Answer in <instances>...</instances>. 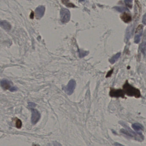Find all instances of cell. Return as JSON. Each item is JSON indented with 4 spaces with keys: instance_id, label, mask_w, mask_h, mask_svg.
<instances>
[{
    "instance_id": "cell-1",
    "label": "cell",
    "mask_w": 146,
    "mask_h": 146,
    "mask_svg": "<svg viewBox=\"0 0 146 146\" xmlns=\"http://www.w3.org/2000/svg\"><path fill=\"white\" fill-rule=\"evenodd\" d=\"M123 89L125 94H126L128 96H135L137 98L141 97L140 90L129 84L127 81L123 86Z\"/></svg>"
},
{
    "instance_id": "cell-2",
    "label": "cell",
    "mask_w": 146,
    "mask_h": 146,
    "mask_svg": "<svg viewBox=\"0 0 146 146\" xmlns=\"http://www.w3.org/2000/svg\"><path fill=\"white\" fill-rule=\"evenodd\" d=\"M120 123L122 125H123V126H124V127L125 128V129H122L120 130L121 133L124 134L125 135L130 137H134V138H136V139H137L138 141H140L139 138H138V137H141V138L143 140L144 137H143V135L140 132V133H137L136 134V133H135L134 131H132L131 129L130 128L128 127L123 122H121V123Z\"/></svg>"
},
{
    "instance_id": "cell-3",
    "label": "cell",
    "mask_w": 146,
    "mask_h": 146,
    "mask_svg": "<svg viewBox=\"0 0 146 146\" xmlns=\"http://www.w3.org/2000/svg\"><path fill=\"white\" fill-rule=\"evenodd\" d=\"M60 20L63 23H68L70 19V11L66 8H63L60 12Z\"/></svg>"
},
{
    "instance_id": "cell-4",
    "label": "cell",
    "mask_w": 146,
    "mask_h": 146,
    "mask_svg": "<svg viewBox=\"0 0 146 146\" xmlns=\"http://www.w3.org/2000/svg\"><path fill=\"white\" fill-rule=\"evenodd\" d=\"M76 86V82L74 80H71L66 87L63 88L65 93L69 95L72 94Z\"/></svg>"
},
{
    "instance_id": "cell-5",
    "label": "cell",
    "mask_w": 146,
    "mask_h": 146,
    "mask_svg": "<svg viewBox=\"0 0 146 146\" xmlns=\"http://www.w3.org/2000/svg\"><path fill=\"white\" fill-rule=\"evenodd\" d=\"M110 96L112 97H122L124 98H125V93L122 90L111 88L110 92Z\"/></svg>"
},
{
    "instance_id": "cell-6",
    "label": "cell",
    "mask_w": 146,
    "mask_h": 146,
    "mask_svg": "<svg viewBox=\"0 0 146 146\" xmlns=\"http://www.w3.org/2000/svg\"><path fill=\"white\" fill-rule=\"evenodd\" d=\"M32 111V117L31 122L33 124H35L40 118L41 115L39 112L35 109H31Z\"/></svg>"
},
{
    "instance_id": "cell-7",
    "label": "cell",
    "mask_w": 146,
    "mask_h": 146,
    "mask_svg": "<svg viewBox=\"0 0 146 146\" xmlns=\"http://www.w3.org/2000/svg\"><path fill=\"white\" fill-rule=\"evenodd\" d=\"M45 11V7L43 6H40L36 9L35 11L36 19H40L43 17Z\"/></svg>"
},
{
    "instance_id": "cell-8",
    "label": "cell",
    "mask_w": 146,
    "mask_h": 146,
    "mask_svg": "<svg viewBox=\"0 0 146 146\" xmlns=\"http://www.w3.org/2000/svg\"><path fill=\"white\" fill-rule=\"evenodd\" d=\"M143 26L141 25H139L137 29L136 33L138 34L136 35L135 37V43H138L140 41L141 36L142 35Z\"/></svg>"
},
{
    "instance_id": "cell-9",
    "label": "cell",
    "mask_w": 146,
    "mask_h": 146,
    "mask_svg": "<svg viewBox=\"0 0 146 146\" xmlns=\"http://www.w3.org/2000/svg\"><path fill=\"white\" fill-rule=\"evenodd\" d=\"M1 87L5 90H9L13 87L11 82L7 79H4L1 82Z\"/></svg>"
},
{
    "instance_id": "cell-10",
    "label": "cell",
    "mask_w": 146,
    "mask_h": 146,
    "mask_svg": "<svg viewBox=\"0 0 146 146\" xmlns=\"http://www.w3.org/2000/svg\"><path fill=\"white\" fill-rule=\"evenodd\" d=\"M121 19L125 23H129L130 22L131 20V17L130 14L127 13H123L121 15Z\"/></svg>"
},
{
    "instance_id": "cell-11",
    "label": "cell",
    "mask_w": 146,
    "mask_h": 146,
    "mask_svg": "<svg viewBox=\"0 0 146 146\" xmlns=\"http://www.w3.org/2000/svg\"><path fill=\"white\" fill-rule=\"evenodd\" d=\"M0 25L6 30L10 31L11 28L10 24L6 21H0Z\"/></svg>"
},
{
    "instance_id": "cell-12",
    "label": "cell",
    "mask_w": 146,
    "mask_h": 146,
    "mask_svg": "<svg viewBox=\"0 0 146 146\" xmlns=\"http://www.w3.org/2000/svg\"><path fill=\"white\" fill-rule=\"evenodd\" d=\"M132 127L135 131H137V132L141 130H143V129H144L143 126L141 124L138 123L133 124L132 125Z\"/></svg>"
},
{
    "instance_id": "cell-13",
    "label": "cell",
    "mask_w": 146,
    "mask_h": 146,
    "mask_svg": "<svg viewBox=\"0 0 146 146\" xmlns=\"http://www.w3.org/2000/svg\"><path fill=\"white\" fill-rule=\"evenodd\" d=\"M120 55H121V53H118L114 55V56H113V57L110 59V60H109V62H110L111 64H114V63H115V62H116V61L118 60V59L119 58Z\"/></svg>"
},
{
    "instance_id": "cell-14",
    "label": "cell",
    "mask_w": 146,
    "mask_h": 146,
    "mask_svg": "<svg viewBox=\"0 0 146 146\" xmlns=\"http://www.w3.org/2000/svg\"><path fill=\"white\" fill-rule=\"evenodd\" d=\"M114 9L119 12L123 13L124 12L126 11H129L128 9H127L126 7H114Z\"/></svg>"
},
{
    "instance_id": "cell-15",
    "label": "cell",
    "mask_w": 146,
    "mask_h": 146,
    "mask_svg": "<svg viewBox=\"0 0 146 146\" xmlns=\"http://www.w3.org/2000/svg\"><path fill=\"white\" fill-rule=\"evenodd\" d=\"M140 49H141V52L145 55V52H146V43L145 42H143L142 44L141 45Z\"/></svg>"
},
{
    "instance_id": "cell-16",
    "label": "cell",
    "mask_w": 146,
    "mask_h": 146,
    "mask_svg": "<svg viewBox=\"0 0 146 146\" xmlns=\"http://www.w3.org/2000/svg\"><path fill=\"white\" fill-rule=\"evenodd\" d=\"M16 125L18 129H20L22 127V122L19 119H17L16 121Z\"/></svg>"
},
{
    "instance_id": "cell-17",
    "label": "cell",
    "mask_w": 146,
    "mask_h": 146,
    "mask_svg": "<svg viewBox=\"0 0 146 146\" xmlns=\"http://www.w3.org/2000/svg\"><path fill=\"white\" fill-rule=\"evenodd\" d=\"M62 2L64 3V4L66 5V6L67 7H74L75 5L72 3H69V1H62Z\"/></svg>"
},
{
    "instance_id": "cell-18",
    "label": "cell",
    "mask_w": 146,
    "mask_h": 146,
    "mask_svg": "<svg viewBox=\"0 0 146 146\" xmlns=\"http://www.w3.org/2000/svg\"><path fill=\"white\" fill-rule=\"evenodd\" d=\"M88 54V52L86 51H84L83 50H79V56L80 58H83L84 56H86Z\"/></svg>"
},
{
    "instance_id": "cell-19",
    "label": "cell",
    "mask_w": 146,
    "mask_h": 146,
    "mask_svg": "<svg viewBox=\"0 0 146 146\" xmlns=\"http://www.w3.org/2000/svg\"><path fill=\"white\" fill-rule=\"evenodd\" d=\"M28 104H29V108H30L31 109L36 106V104L35 103H34V102H29Z\"/></svg>"
},
{
    "instance_id": "cell-20",
    "label": "cell",
    "mask_w": 146,
    "mask_h": 146,
    "mask_svg": "<svg viewBox=\"0 0 146 146\" xmlns=\"http://www.w3.org/2000/svg\"><path fill=\"white\" fill-rule=\"evenodd\" d=\"M132 1H125V3L126 4L127 6L129 7L131 6V3H132Z\"/></svg>"
},
{
    "instance_id": "cell-21",
    "label": "cell",
    "mask_w": 146,
    "mask_h": 146,
    "mask_svg": "<svg viewBox=\"0 0 146 146\" xmlns=\"http://www.w3.org/2000/svg\"><path fill=\"white\" fill-rule=\"evenodd\" d=\"M17 88H16V87H13H13L10 89V90L11 91V92H13V91H17Z\"/></svg>"
},
{
    "instance_id": "cell-22",
    "label": "cell",
    "mask_w": 146,
    "mask_h": 146,
    "mask_svg": "<svg viewBox=\"0 0 146 146\" xmlns=\"http://www.w3.org/2000/svg\"><path fill=\"white\" fill-rule=\"evenodd\" d=\"M54 146H62L61 144L57 141L54 142Z\"/></svg>"
},
{
    "instance_id": "cell-23",
    "label": "cell",
    "mask_w": 146,
    "mask_h": 146,
    "mask_svg": "<svg viewBox=\"0 0 146 146\" xmlns=\"http://www.w3.org/2000/svg\"><path fill=\"white\" fill-rule=\"evenodd\" d=\"M146 14L143 16V18L142 19V23H143V24L146 25Z\"/></svg>"
},
{
    "instance_id": "cell-24",
    "label": "cell",
    "mask_w": 146,
    "mask_h": 146,
    "mask_svg": "<svg viewBox=\"0 0 146 146\" xmlns=\"http://www.w3.org/2000/svg\"><path fill=\"white\" fill-rule=\"evenodd\" d=\"M114 146H124V145H122V144H120V143H115L114 144Z\"/></svg>"
},
{
    "instance_id": "cell-25",
    "label": "cell",
    "mask_w": 146,
    "mask_h": 146,
    "mask_svg": "<svg viewBox=\"0 0 146 146\" xmlns=\"http://www.w3.org/2000/svg\"><path fill=\"white\" fill-rule=\"evenodd\" d=\"M32 146H40L39 145H37V144H33Z\"/></svg>"
}]
</instances>
